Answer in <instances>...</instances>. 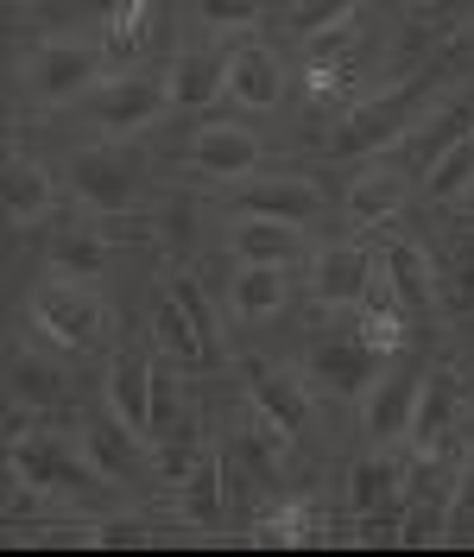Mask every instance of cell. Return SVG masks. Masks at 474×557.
I'll use <instances>...</instances> for the list:
<instances>
[{
  "label": "cell",
  "mask_w": 474,
  "mask_h": 557,
  "mask_svg": "<svg viewBox=\"0 0 474 557\" xmlns=\"http://www.w3.org/2000/svg\"><path fill=\"white\" fill-rule=\"evenodd\" d=\"M266 0H197V20L203 26H253Z\"/></svg>",
  "instance_id": "cell-33"
},
{
  "label": "cell",
  "mask_w": 474,
  "mask_h": 557,
  "mask_svg": "<svg viewBox=\"0 0 474 557\" xmlns=\"http://www.w3.org/2000/svg\"><path fill=\"white\" fill-rule=\"evenodd\" d=\"M64 393V374L58 368H45L38 355H13V399H26V406H51Z\"/></svg>",
  "instance_id": "cell-30"
},
{
  "label": "cell",
  "mask_w": 474,
  "mask_h": 557,
  "mask_svg": "<svg viewBox=\"0 0 474 557\" xmlns=\"http://www.w3.org/2000/svg\"><path fill=\"white\" fill-rule=\"evenodd\" d=\"M152 374H159V368H152L146 355H121L114 374H108V406L127 418L139 437H152Z\"/></svg>",
  "instance_id": "cell-19"
},
{
  "label": "cell",
  "mask_w": 474,
  "mask_h": 557,
  "mask_svg": "<svg viewBox=\"0 0 474 557\" xmlns=\"http://www.w3.org/2000/svg\"><path fill=\"white\" fill-rule=\"evenodd\" d=\"M235 253H240V267H285V260L304 253V235H298V222L240 215L235 222Z\"/></svg>",
  "instance_id": "cell-18"
},
{
  "label": "cell",
  "mask_w": 474,
  "mask_h": 557,
  "mask_svg": "<svg viewBox=\"0 0 474 557\" xmlns=\"http://www.w3.org/2000/svg\"><path fill=\"white\" fill-rule=\"evenodd\" d=\"M462 139H474V89L462 102H437L417 121V134H411V165H417V177L431 172L449 146H462Z\"/></svg>",
  "instance_id": "cell-15"
},
{
  "label": "cell",
  "mask_w": 474,
  "mask_h": 557,
  "mask_svg": "<svg viewBox=\"0 0 474 557\" xmlns=\"http://www.w3.org/2000/svg\"><path fill=\"white\" fill-rule=\"evenodd\" d=\"M449 305L456 311H474V242H462L456 260H449Z\"/></svg>",
  "instance_id": "cell-34"
},
{
  "label": "cell",
  "mask_w": 474,
  "mask_h": 557,
  "mask_svg": "<svg viewBox=\"0 0 474 557\" xmlns=\"http://www.w3.org/2000/svg\"><path fill=\"white\" fill-rule=\"evenodd\" d=\"M228 83V51H184L171 70V108H203Z\"/></svg>",
  "instance_id": "cell-21"
},
{
  "label": "cell",
  "mask_w": 474,
  "mask_h": 557,
  "mask_svg": "<svg viewBox=\"0 0 474 557\" xmlns=\"http://www.w3.org/2000/svg\"><path fill=\"white\" fill-rule=\"evenodd\" d=\"M266 146H260V134L253 127H235V121H209L203 134L190 139V165L209 177H240L253 172V159H260Z\"/></svg>",
  "instance_id": "cell-14"
},
{
  "label": "cell",
  "mask_w": 474,
  "mask_h": 557,
  "mask_svg": "<svg viewBox=\"0 0 474 557\" xmlns=\"http://www.w3.org/2000/svg\"><path fill=\"white\" fill-rule=\"evenodd\" d=\"M51 197H58L51 172H38L33 159H13V165H7V209H13V222H33V215H45V209H51Z\"/></svg>",
  "instance_id": "cell-27"
},
{
  "label": "cell",
  "mask_w": 474,
  "mask_h": 557,
  "mask_svg": "<svg viewBox=\"0 0 474 557\" xmlns=\"http://www.w3.org/2000/svg\"><path fill=\"white\" fill-rule=\"evenodd\" d=\"M171 298H177L184 323H190V330H197V343H203V368H222V361H228V348H222V323H215V305H209L203 278L177 273V278H171Z\"/></svg>",
  "instance_id": "cell-23"
},
{
  "label": "cell",
  "mask_w": 474,
  "mask_h": 557,
  "mask_svg": "<svg viewBox=\"0 0 474 557\" xmlns=\"http://www.w3.org/2000/svg\"><path fill=\"white\" fill-rule=\"evenodd\" d=\"M45 260H51L58 278L89 285V278H102V235H96V242H89V235H58V242L45 247Z\"/></svg>",
  "instance_id": "cell-29"
},
{
  "label": "cell",
  "mask_w": 474,
  "mask_h": 557,
  "mask_svg": "<svg viewBox=\"0 0 474 557\" xmlns=\"http://www.w3.org/2000/svg\"><path fill=\"white\" fill-rule=\"evenodd\" d=\"M285 305V273L278 267H240L235 273V317L240 323H266Z\"/></svg>",
  "instance_id": "cell-25"
},
{
  "label": "cell",
  "mask_w": 474,
  "mask_h": 557,
  "mask_svg": "<svg viewBox=\"0 0 474 557\" xmlns=\"http://www.w3.org/2000/svg\"><path fill=\"white\" fill-rule=\"evenodd\" d=\"M341 20H354V0H298V7H291V33L298 38L329 33V26H341Z\"/></svg>",
  "instance_id": "cell-32"
},
{
  "label": "cell",
  "mask_w": 474,
  "mask_h": 557,
  "mask_svg": "<svg viewBox=\"0 0 474 557\" xmlns=\"http://www.w3.org/2000/svg\"><path fill=\"white\" fill-rule=\"evenodd\" d=\"M165 108H171V83H159V76H108V83L89 89V121L102 134H139Z\"/></svg>",
  "instance_id": "cell-4"
},
{
  "label": "cell",
  "mask_w": 474,
  "mask_h": 557,
  "mask_svg": "<svg viewBox=\"0 0 474 557\" xmlns=\"http://www.w3.org/2000/svg\"><path fill=\"white\" fill-rule=\"evenodd\" d=\"M228 96L247 108L278 102V64H272V51H260V45H235L228 51Z\"/></svg>",
  "instance_id": "cell-22"
},
{
  "label": "cell",
  "mask_w": 474,
  "mask_h": 557,
  "mask_svg": "<svg viewBox=\"0 0 474 557\" xmlns=\"http://www.w3.org/2000/svg\"><path fill=\"white\" fill-rule=\"evenodd\" d=\"M406 177L399 172H373V177H354V184H348V215H354V222H386V215H392V209L406 203Z\"/></svg>",
  "instance_id": "cell-26"
},
{
  "label": "cell",
  "mask_w": 474,
  "mask_h": 557,
  "mask_svg": "<svg viewBox=\"0 0 474 557\" xmlns=\"http://www.w3.org/2000/svg\"><path fill=\"white\" fill-rule=\"evenodd\" d=\"M70 190H76L89 209L114 215V209H134L139 177H134V165L114 159V152H76V165H70Z\"/></svg>",
  "instance_id": "cell-8"
},
{
  "label": "cell",
  "mask_w": 474,
  "mask_h": 557,
  "mask_svg": "<svg viewBox=\"0 0 474 557\" xmlns=\"http://www.w3.org/2000/svg\"><path fill=\"white\" fill-rule=\"evenodd\" d=\"M152 33V0H114V13L102 20V45L108 58H134Z\"/></svg>",
  "instance_id": "cell-28"
},
{
  "label": "cell",
  "mask_w": 474,
  "mask_h": 557,
  "mask_svg": "<svg viewBox=\"0 0 474 557\" xmlns=\"http://www.w3.org/2000/svg\"><path fill=\"white\" fill-rule=\"evenodd\" d=\"M247 399H253V406L285 431V437H304V431H310L304 386L291 381V374H278V368H247Z\"/></svg>",
  "instance_id": "cell-17"
},
{
  "label": "cell",
  "mask_w": 474,
  "mask_h": 557,
  "mask_svg": "<svg viewBox=\"0 0 474 557\" xmlns=\"http://www.w3.org/2000/svg\"><path fill=\"white\" fill-rule=\"evenodd\" d=\"M83 456L102 469L108 482H139V431L121 412L83 418Z\"/></svg>",
  "instance_id": "cell-11"
},
{
  "label": "cell",
  "mask_w": 474,
  "mask_h": 557,
  "mask_svg": "<svg viewBox=\"0 0 474 557\" xmlns=\"http://www.w3.org/2000/svg\"><path fill=\"white\" fill-rule=\"evenodd\" d=\"M108 330V311L76 285V278H58L51 273V285H38L33 292V336L51 355H83V348H96Z\"/></svg>",
  "instance_id": "cell-2"
},
{
  "label": "cell",
  "mask_w": 474,
  "mask_h": 557,
  "mask_svg": "<svg viewBox=\"0 0 474 557\" xmlns=\"http://www.w3.org/2000/svg\"><path fill=\"white\" fill-rule=\"evenodd\" d=\"M417 386H424V368L406 361V368H386V374L361 393V399H367V412H361L367 444H392V437H406L411 412H417Z\"/></svg>",
  "instance_id": "cell-6"
},
{
  "label": "cell",
  "mask_w": 474,
  "mask_h": 557,
  "mask_svg": "<svg viewBox=\"0 0 474 557\" xmlns=\"http://www.w3.org/2000/svg\"><path fill=\"white\" fill-rule=\"evenodd\" d=\"M406 456H367V462H354L348 507H354V520H392V513H406Z\"/></svg>",
  "instance_id": "cell-7"
},
{
  "label": "cell",
  "mask_w": 474,
  "mask_h": 557,
  "mask_svg": "<svg viewBox=\"0 0 474 557\" xmlns=\"http://www.w3.org/2000/svg\"><path fill=\"white\" fill-rule=\"evenodd\" d=\"M96 76H102V58L89 51V45H38L33 51V70H26V83H33L38 102H70V96H83V89H96Z\"/></svg>",
  "instance_id": "cell-5"
},
{
  "label": "cell",
  "mask_w": 474,
  "mask_h": 557,
  "mask_svg": "<svg viewBox=\"0 0 474 557\" xmlns=\"http://www.w3.org/2000/svg\"><path fill=\"white\" fill-rule=\"evenodd\" d=\"M7 456H13V475L33 482L38 494H96L108 482L89 456L58 444V437H26V444H13Z\"/></svg>",
  "instance_id": "cell-3"
},
{
  "label": "cell",
  "mask_w": 474,
  "mask_h": 557,
  "mask_svg": "<svg viewBox=\"0 0 474 557\" xmlns=\"http://www.w3.org/2000/svg\"><path fill=\"white\" fill-rule=\"evenodd\" d=\"M456 418H462V381L456 374H442V368H424V386H417V412H411V450L431 456L456 431Z\"/></svg>",
  "instance_id": "cell-9"
},
{
  "label": "cell",
  "mask_w": 474,
  "mask_h": 557,
  "mask_svg": "<svg viewBox=\"0 0 474 557\" xmlns=\"http://www.w3.org/2000/svg\"><path fill=\"white\" fill-rule=\"evenodd\" d=\"M171 235L190 242V203H184V197H171Z\"/></svg>",
  "instance_id": "cell-36"
},
{
  "label": "cell",
  "mask_w": 474,
  "mask_h": 557,
  "mask_svg": "<svg viewBox=\"0 0 474 557\" xmlns=\"http://www.w3.org/2000/svg\"><path fill=\"white\" fill-rule=\"evenodd\" d=\"M449 70H456V45H442L424 70H411V76H399V83H386L379 96L354 102L348 108V121L336 127V139H329V152H336V159H367V152H379V146L406 139L411 127L437 108L431 96H442Z\"/></svg>",
  "instance_id": "cell-1"
},
{
  "label": "cell",
  "mask_w": 474,
  "mask_h": 557,
  "mask_svg": "<svg viewBox=\"0 0 474 557\" xmlns=\"http://www.w3.org/2000/svg\"><path fill=\"white\" fill-rule=\"evenodd\" d=\"M373 253L361 242L354 247H323V260H316V273H310V292L329 305V311H348V305H361L373 285Z\"/></svg>",
  "instance_id": "cell-12"
},
{
  "label": "cell",
  "mask_w": 474,
  "mask_h": 557,
  "mask_svg": "<svg viewBox=\"0 0 474 557\" xmlns=\"http://www.w3.org/2000/svg\"><path fill=\"white\" fill-rule=\"evenodd\" d=\"M184 520H197V525L228 520V469H222V450H203L197 469L184 475Z\"/></svg>",
  "instance_id": "cell-20"
},
{
  "label": "cell",
  "mask_w": 474,
  "mask_h": 557,
  "mask_svg": "<svg viewBox=\"0 0 474 557\" xmlns=\"http://www.w3.org/2000/svg\"><path fill=\"white\" fill-rule=\"evenodd\" d=\"M159 311V343H165V355H177V361H190V368H203V343H197V330L184 323V311H177V298L165 292V305H152Z\"/></svg>",
  "instance_id": "cell-31"
},
{
  "label": "cell",
  "mask_w": 474,
  "mask_h": 557,
  "mask_svg": "<svg viewBox=\"0 0 474 557\" xmlns=\"http://www.w3.org/2000/svg\"><path fill=\"white\" fill-rule=\"evenodd\" d=\"M228 203L240 209V215H272V222H316V184H304V177H253V184H240Z\"/></svg>",
  "instance_id": "cell-13"
},
{
  "label": "cell",
  "mask_w": 474,
  "mask_h": 557,
  "mask_svg": "<svg viewBox=\"0 0 474 557\" xmlns=\"http://www.w3.org/2000/svg\"><path fill=\"white\" fill-rule=\"evenodd\" d=\"M417 184H424V197H431V203H469V197H474V139L449 146V152H442Z\"/></svg>",
  "instance_id": "cell-24"
},
{
  "label": "cell",
  "mask_w": 474,
  "mask_h": 557,
  "mask_svg": "<svg viewBox=\"0 0 474 557\" xmlns=\"http://www.w3.org/2000/svg\"><path fill=\"white\" fill-rule=\"evenodd\" d=\"M171 431H177V381L159 368L152 374V437H171Z\"/></svg>",
  "instance_id": "cell-35"
},
{
  "label": "cell",
  "mask_w": 474,
  "mask_h": 557,
  "mask_svg": "<svg viewBox=\"0 0 474 557\" xmlns=\"http://www.w3.org/2000/svg\"><path fill=\"white\" fill-rule=\"evenodd\" d=\"M379 273L392 278V298H399L411 317H424L437 305V278H431V260H424L417 242H386L379 247Z\"/></svg>",
  "instance_id": "cell-16"
},
{
  "label": "cell",
  "mask_w": 474,
  "mask_h": 557,
  "mask_svg": "<svg viewBox=\"0 0 474 557\" xmlns=\"http://www.w3.org/2000/svg\"><path fill=\"white\" fill-rule=\"evenodd\" d=\"M379 361H386V348H373L367 336H348V343H323L310 355V374L341 393V399H354V393H367L379 381Z\"/></svg>",
  "instance_id": "cell-10"
}]
</instances>
